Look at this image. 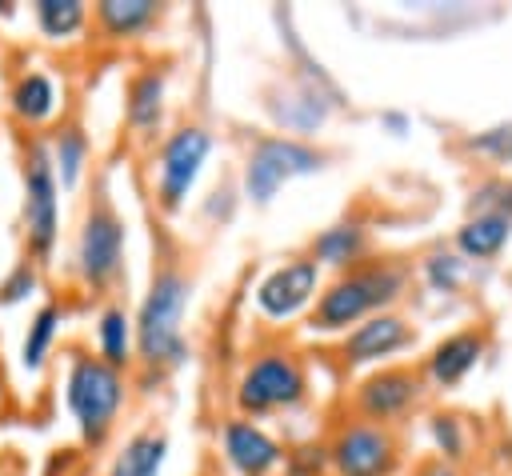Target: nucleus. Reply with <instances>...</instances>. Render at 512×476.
<instances>
[{
  "instance_id": "5",
  "label": "nucleus",
  "mask_w": 512,
  "mask_h": 476,
  "mask_svg": "<svg viewBox=\"0 0 512 476\" xmlns=\"http://www.w3.org/2000/svg\"><path fill=\"white\" fill-rule=\"evenodd\" d=\"M60 180L52 172L44 136H24L20 144V236H24V256L36 260L40 268L56 256L60 244Z\"/></svg>"
},
{
  "instance_id": "21",
  "label": "nucleus",
  "mask_w": 512,
  "mask_h": 476,
  "mask_svg": "<svg viewBox=\"0 0 512 476\" xmlns=\"http://www.w3.org/2000/svg\"><path fill=\"white\" fill-rule=\"evenodd\" d=\"M60 328H64V304L60 300H44L28 316L24 336H20V352H16V360L28 376H40L48 368V360L56 352V340H60Z\"/></svg>"
},
{
  "instance_id": "19",
  "label": "nucleus",
  "mask_w": 512,
  "mask_h": 476,
  "mask_svg": "<svg viewBox=\"0 0 512 476\" xmlns=\"http://www.w3.org/2000/svg\"><path fill=\"white\" fill-rule=\"evenodd\" d=\"M164 460H168V432H164V424H140L112 452L104 476H164Z\"/></svg>"
},
{
  "instance_id": "3",
  "label": "nucleus",
  "mask_w": 512,
  "mask_h": 476,
  "mask_svg": "<svg viewBox=\"0 0 512 476\" xmlns=\"http://www.w3.org/2000/svg\"><path fill=\"white\" fill-rule=\"evenodd\" d=\"M128 372L104 364L96 352H68L64 360V408L76 424L84 448H104L128 408Z\"/></svg>"
},
{
  "instance_id": "25",
  "label": "nucleus",
  "mask_w": 512,
  "mask_h": 476,
  "mask_svg": "<svg viewBox=\"0 0 512 476\" xmlns=\"http://www.w3.org/2000/svg\"><path fill=\"white\" fill-rule=\"evenodd\" d=\"M40 292V264L36 260H16L8 272H4V280H0V308H16V304H24V300H32Z\"/></svg>"
},
{
  "instance_id": "29",
  "label": "nucleus",
  "mask_w": 512,
  "mask_h": 476,
  "mask_svg": "<svg viewBox=\"0 0 512 476\" xmlns=\"http://www.w3.org/2000/svg\"><path fill=\"white\" fill-rule=\"evenodd\" d=\"M420 476H456V468L444 460H428V464H420Z\"/></svg>"
},
{
  "instance_id": "14",
  "label": "nucleus",
  "mask_w": 512,
  "mask_h": 476,
  "mask_svg": "<svg viewBox=\"0 0 512 476\" xmlns=\"http://www.w3.org/2000/svg\"><path fill=\"white\" fill-rule=\"evenodd\" d=\"M60 112H64V88L44 64H28V68H20L12 76V84H8V116L20 128L40 136V128L56 124Z\"/></svg>"
},
{
  "instance_id": "11",
  "label": "nucleus",
  "mask_w": 512,
  "mask_h": 476,
  "mask_svg": "<svg viewBox=\"0 0 512 476\" xmlns=\"http://www.w3.org/2000/svg\"><path fill=\"white\" fill-rule=\"evenodd\" d=\"M424 396V372L412 368V364H388V368H376L368 372L356 392H352V408H356V420H368V424H396L400 416H408Z\"/></svg>"
},
{
  "instance_id": "2",
  "label": "nucleus",
  "mask_w": 512,
  "mask_h": 476,
  "mask_svg": "<svg viewBox=\"0 0 512 476\" xmlns=\"http://www.w3.org/2000/svg\"><path fill=\"white\" fill-rule=\"evenodd\" d=\"M412 272L404 260L392 256H364L360 264L336 272L316 304L304 316V328L312 336H344L348 328H356L360 320L376 316V312H392V304L404 296Z\"/></svg>"
},
{
  "instance_id": "20",
  "label": "nucleus",
  "mask_w": 512,
  "mask_h": 476,
  "mask_svg": "<svg viewBox=\"0 0 512 476\" xmlns=\"http://www.w3.org/2000/svg\"><path fill=\"white\" fill-rule=\"evenodd\" d=\"M96 356L120 372L136 368V328H132V312L120 300H104L96 312Z\"/></svg>"
},
{
  "instance_id": "10",
  "label": "nucleus",
  "mask_w": 512,
  "mask_h": 476,
  "mask_svg": "<svg viewBox=\"0 0 512 476\" xmlns=\"http://www.w3.org/2000/svg\"><path fill=\"white\" fill-rule=\"evenodd\" d=\"M328 468L332 476H396V432L368 420H344L328 440Z\"/></svg>"
},
{
  "instance_id": "31",
  "label": "nucleus",
  "mask_w": 512,
  "mask_h": 476,
  "mask_svg": "<svg viewBox=\"0 0 512 476\" xmlns=\"http://www.w3.org/2000/svg\"><path fill=\"white\" fill-rule=\"evenodd\" d=\"M8 12H12V4H8V0H0V20H4Z\"/></svg>"
},
{
  "instance_id": "22",
  "label": "nucleus",
  "mask_w": 512,
  "mask_h": 476,
  "mask_svg": "<svg viewBox=\"0 0 512 476\" xmlns=\"http://www.w3.org/2000/svg\"><path fill=\"white\" fill-rule=\"evenodd\" d=\"M308 256L320 268L344 272V268H352V264H360L368 256V228L360 220H336V224H328L324 232L312 236Z\"/></svg>"
},
{
  "instance_id": "23",
  "label": "nucleus",
  "mask_w": 512,
  "mask_h": 476,
  "mask_svg": "<svg viewBox=\"0 0 512 476\" xmlns=\"http://www.w3.org/2000/svg\"><path fill=\"white\" fill-rule=\"evenodd\" d=\"M32 24L48 44H76L92 28V8L84 0H36Z\"/></svg>"
},
{
  "instance_id": "7",
  "label": "nucleus",
  "mask_w": 512,
  "mask_h": 476,
  "mask_svg": "<svg viewBox=\"0 0 512 476\" xmlns=\"http://www.w3.org/2000/svg\"><path fill=\"white\" fill-rule=\"evenodd\" d=\"M212 144H216L212 132L196 120H184L160 136V148L152 156V200L164 216L184 212V204L212 156Z\"/></svg>"
},
{
  "instance_id": "15",
  "label": "nucleus",
  "mask_w": 512,
  "mask_h": 476,
  "mask_svg": "<svg viewBox=\"0 0 512 476\" xmlns=\"http://www.w3.org/2000/svg\"><path fill=\"white\" fill-rule=\"evenodd\" d=\"M164 108H168V68L144 64L124 84V120L128 132L144 144H152L164 132Z\"/></svg>"
},
{
  "instance_id": "30",
  "label": "nucleus",
  "mask_w": 512,
  "mask_h": 476,
  "mask_svg": "<svg viewBox=\"0 0 512 476\" xmlns=\"http://www.w3.org/2000/svg\"><path fill=\"white\" fill-rule=\"evenodd\" d=\"M8 408V380H4V368H0V412Z\"/></svg>"
},
{
  "instance_id": "28",
  "label": "nucleus",
  "mask_w": 512,
  "mask_h": 476,
  "mask_svg": "<svg viewBox=\"0 0 512 476\" xmlns=\"http://www.w3.org/2000/svg\"><path fill=\"white\" fill-rule=\"evenodd\" d=\"M472 144H476V148H484V152H492L500 164H512V124H504V128H492V132L476 136Z\"/></svg>"
},
{
  "instance_id": "13",
  "label": "nucleus",
  "mask_w": 512,
  "mask_h": 476,
  "mask_svg": "<svg viewBox=\"0 0 512 476\" xmlns=\"http://www.w3.org/2000/svg\"><path fill=\"white\" fill-rule=\"evenodd\" d=\"M224 464L236 476H276L284 468V448L280 440L260 424V420H244V416H228L216 432Z\"/></svg>"
},
{
  "instance_id": "24",
  "label": "nucleus",
  "mask_w": 512,
  "mask_h": 476,
  "mask_svg": "<svg viewBox=\"0 0 512 476\" xmlns=\"http://www.w3.org/2000/svg\"><path fill=\"white\" fill-rule=\"evenodd\" d=\"M512 236V220L500 212H476L460 224L456 232V248L464 260H492Z\"/></svg>"
},
{
  "instance_id": "8",
  "label": "nucleus",
  "mask_w": 512,
  "mask_h": 476,
  "mask_svg": "<svg viewBox=\"0 0 512 476\" xmlns=\"http://www.w3.org/2000/svg\"><path fill=\"white\" fill-rule=\"evenodd\" d=\"M328 168V152L300 140V136H260L252 140V148L244 152V168H240V184L244 196L264 208L276 200V192L284 184H292L296 176H312Z\"/></svg>"
},
{
  "instance_id": "1",
  "label": "nucleus",
  "mask_w": 512,
  "mask_h": 476,
  "mask_svg": "<svg viewBox=\"0 0 512 476\" xmlns=\"http://www.w3.org/2000/svg\"><path fill=\"white\" fill-rule=\"evenodd\" d=\"M188 304H192V272L180 264V256H160L132 312L136 368L148 380H164L188 360V336H184Z\"/></svg>"
},
{
  "instance_id": "9",
  "label": "nucleus",
  "mask_w": 512,
  "mask_h": 476,
  "mask_svg": "<svg viewBox=\"0 0 512 476\" xmlns=\"http://www.w3.org/2000/svg\"><path fill=\"white\" fill-rule=\"evenodd\" d=\"M320 288H324V268L308 252H296V256H284L280 264H272L256 280L252 304L264 320H272V324L284 320L288 324V320H296L300 312H308L316 304Z\"/></svg>"
},
{
  "instance_id": "17",
  "label": "nucleus",
  "mask_w": 512,
  "mask_h": 476,
  "mask_svg": "<svg viewBox=\"0 0 512 476\" xmlns=\"http://www.w3.org/2000/svg\"><path fill=\"white\" fill-rule=\"evenodd\" d=\"M164 4L156 0H100L92 8V28L108 44H132L164 20Z\"/></svg>"
},
{
  "instance_id": "16",
  "label": "nucleus",
  "mask_w": 512,
  "mask_h": 476,
  "mask_svg": "<svg viewBox=\"0 0 512 476\" xmlns=\"http://www.w3.org/2000/svg\"><path fill=\"white\" fill-rule=\"evenodd\" d=\"M484 344H488L484 328H480V324H468V328H460V332L444 336V340L428 352V360H424V368H420V372H424L436 388H456V384H460V380L480 364Z\"/></svg>"
},
{
  "instance_id": "12",
  "label": "nucleus",
  "mask_w": 512,
  "mask_h": 476,
  "mask_svg": "<svg viewBox=\"0 0 512 476\" xmlns=\"http://www.w3.org/2000/svg\"><path fill=\"white\" fill-rule=\"evenodd\" d=\"M416 344V328L412 320H404L400 312H376L368 320H360L356 328H348L340 340H336V360L340 368H368V364H380L388 356H396L400 348Z\"/></svg>"
},
{
  "instance_id": "26",
  "label": "nucleus",
  "mask_w": 512,
  "mask_h": 476,
  "mask_svg": "<svg viewBox=\"0 0 512 476\" xmlns=\"http://www.w3.org/2000/svg\"><path fill=\"white\" fill-rule=\"evenodd\" d=\"M464 256L460 252H436L432 260H424V276L436 292H452L460 280H464Z\"/></svg>"
},
{
  "instance_id": "18",
  "label": "nucleus",
  "mask_w": 512,
  "mask_h": 476,
  "mask_svg": "<svg viewBox=\"0 0 512 476\" xmlns=\"http://www.w3.org/2000/svg\"><path fill=\"white\" fill-rule=\"evenodd\" d=\"M44 148H48V160H52V172L60 180V192H76L92 168V140H88V128L80 120H60L52 124V132L44 136Z\"/></svg>"
},
{
  "instance_id": "27",
  "label": "nucleus",
  "mask_w": 512,
  "mask_h": 476,
  "mask_svg": "<svg viewBox=\"0 0 512 476\" xmlns=\"http://www.w3.org/2000/svg\"><path fill=\"white\" fill-rule=\"evenodd\" d=\"M432 436H436V448H440V460H456L464 456V432H460V416H432Z\"/></svg>"
},
{
  "instance_id": "4",
  "label": "nucleus",
  "mask_w": 512,
  "mask_h": 476,
  "mask_svg": "<svg viewBox=\"0 0 512 476\" xmlns=\"http://www.w3.org/2000/svg\"><path fill=\"white\" fill-rule=\"evenodd\" d=\"M124 248H128V228L108 200V188L96 184V192L84 200L76 236H72V276L80 280L84 292L108 296L124 280Z\"/></svg>"
},
{
  "instance_id": "6",
  "label": "nucleus",
  "mask_w": 512,
  "mask_h": 476,
  "mask_svg": "<svg viewBox=\"0 0 512 476\" xmlns=\"http://www.w3.org/2000/svg\"><path fill=\"white\" fill-rule=\"evenodd\" d=\"M304 400H308L304 356L296 348H284V344L252 352L244 360L240 376H236V388H232L236 416H244V420H260V416H272V412H292Z\"/></svg>"
}]
</instances>
